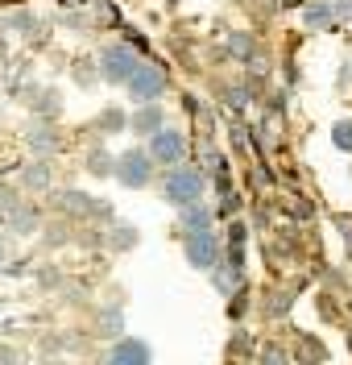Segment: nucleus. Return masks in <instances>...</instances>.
Listing matches in <instances>:
<instances>
[{
	"instance_id": "f257e3e1",
	"label": "nucleus",
	"mask_w": 352,
	"mask_h": 365,
	"mask_svg": "<svg viewBox=\"0 0 352 365\" xmlns=\"http://www.w3.org/2000/svg\"><path fill=\"white\" fill-rule=\"evenodd\" d=\"M203 191H208V182H203V175L195 166H174L162 182V200L174 207H187L195 200H203Z\"/></svg>"
},
{
	"instance_id": "f03ea898",
	"label": "nucleus",
	"mask_w": 352,
	"mask_h": 365,
	"mask_svg": "<svg viewBox=\"0 0 352 365\" xmlns=\"http://www.w3.org/2000/svg\"><path fill=\"white\" fill-rule=\"evenodd\" d=\"M137 67H141V58L129 46H104L100 50V79H108V83L129 88V79L137 75Z\"/></svg>"
},
{
	"instance_id": "7ed1b4c3",
	"label": "nucleus",
	"mask_w": 352,
	"mask_h": 365,
	"mask_svg": "<svg viewBox=\"0 0 352 365\" xmlns=\"http://www.w3.org/2000/svg\"><path fill=\"white\" fill-rule=\"evenodd\" d=\"M183 253H187V262L195 270H215L220 266V237L203 228V232H191L187 241H183Z\"/></svg>"
},
{
	"instance_id": "20e7f679",
	"label": "nucleus",
	"mask_w": 352,
	"mask_h": 365,
	"mask_svg": "<svg viewBox=\"0 0 352 365\" xmlns=\"http://www.w3.org/2000/svg\"><path fill=\"white\" fill-rule=\"evenodd\" d=\"M154 154L149 150H129V154H120L117 158V179L124 182V187H145L149 182V175H154Z\"/></svg>"
},
{
	"instance_id": "39448f33",
	"label": "nucleus",
	"mask_w": 352,
	"mask_h": 365,
	"mask_svg": "<svg viewBox=\"0 0 352 365\" xmlns=\"http://www.w3.org/2000/svg\"><path fill=\"white\" fill-rule=\"evenodd\" d=\"M166 91V71L154 67V63H141L137 75L129 79V96L137 100V104H149V100H158Z\"/></svg>"
},
{
	"instance_id": "423d86ee",
	"label": "nucleus",
	"mask_w": 352,
	"mask_h": 365,
	"mask_svg": "<svg viewBox=\"0 0 352 365\" xmlns=\"http://www.w3.org/2000/svg\"><path fill=\"white\" fill-rule=\"evenodd\" d=\"M149 154L162 162V166H178L183 154H187V137L178 133V129H158V133H149Z\"/></svg>"
},
{
	"instance_id": "0eeeda50",
	"label": "nucleus",
	"mask_w": 352,
	"mask_h": 365,
	"mask_svg": "<svg viewBox=\"0 0 352 365\" xmlns=\"http://www.w3.org/2000/svg\"><path fill=\"white\" fill-rule=\"evenodd\" d=\"M149 344L137 341V336H117V344H112V353H108V361L112 365H149Z\"/></svg>"
},
{
	"instance_id": "6e6552de",
	"label": "nucleus",
	"mask_w": 352,
	"mask_h": 365,
	"mask_svg": "<svg viewBox=\"0 0 352 365\" xmlns=\"http://www.w3.org/2000/svg\"><path fill=\"white\" fill-rule=\"evenodd\" d=\"M63 207L67 212H83V216H108V204H100L87 191H63Z\"/></svg>"
},
{
	"instance_id": "1a4fd4ad",
	"label": "nucleus",
	"mask_w": 352,
	"mask_h": 365,
	"mask_svg": "<svg viewBox=\"0 0 352 365\" xmlns=\"http://www.w3.org/2000/svg\"><path fill=\"white\" fill-rule=\"evenodd\" d=\"M303 21H306V29H319V34H324V29H331L340 17H336V4H331V0H315L303 13Z\"/></svg>"
},
{
	"instance_id": "9d476101",
	"label": "nucleus",
	"mask_w": 352,
	"mask_h": 365,
	"mask_svg": "<svg viewBox=\"0 0 352 365\" xmlns=\"http://www.w3.org/2000/svg\"><path fill=\"white\" fill-rule=\"evenodd\" d=\"M203 228H211V212L203 200H195V204L183 207V232L191 237V232H203Z\"/></svg>"
},
{
	"instance_id": "9b49d317",
	"label": "nucleus",
	"mask_w": 352,
	"mask_h": 365,
	"mask_svg": "<svg viewBox=\"0 0 352 365\" xmlns=\"http://www.w3.org/2000/svg\"><path fill=\"white\" fill-rule=\"evenodd\" d=\"M133 129H137V133H158V129H162V108H158L154 100L141 104L137 116H133Z\"/></svg>"
},
{
	"instance_id": "f8f14e48",
	"label": "nucleus",
	"mask_w": 352,
	"mask_h": 365,
	"mask_svg": "<svg viewBox=\"0 0 352 365\" xmlns=\"http://www.w3.org/2000/svg\"><path fill=\"white\" fill-rule=\"evenodd\" d=\"M228 54L249 63V58H253V38H249V34H228Z\"/></svg>"
},
{
	"instance_id": "ddd939ff",
	"label": "nucleus",
	"mask_w": 352,
	"mask_h": 365,
	"mask_svg": "<svg viewBox=\"0 0 352 365\" xmlns=\"http://www.w3.org/2000/svg\"><path fill=\"white\" fill-rule=\"evenodd\" d=\"M29 145H33L38 154H54V150H58V137L50 133V129H38V133L29 137Z\"/></svg>"
},
{
	"instance_id": "4468645a",
	"label": "nucleus",
	"mask_w": 352,
	"mask_h": 365,
	"mask_svg": "<svg viewBox=\"0 0 352 365\" xmlns=\"http://www.w3.org/2000/svg\"><path fill=\"white\" fill-rule=\"evenodd\" d=\"M331 145H336V150H348V154H352V120H340V125L331 129Z\"/></svg>"
},
{
	"instance_id": "2eb2a0df",
	"label": "nucleus",
	"mask_w": 352,
	"mask_h": 365,
	"mask_svg": "<svg viewBox=\"0 0 352 365\" xmlns=\"http://www.w3.org/2000/svg\"><path fill=\"white\" fill-rule=\"evenodd\" d=\"M25 182H29V187H46L50 182V166L46 162H33V166L25 170Z\"/></svg>"
},
{
	"instance_id": "dca6fc26",
	"label": "nucleus",
	"mask_w": 352,
	"mask_h": 365,
	"mask_svg": "<svg viewBox=\"0 0 352 365\" xmlns=\"http://www.w3.org/2000/svg\"><path fill=\"white\" fill-rule=\"evenodd\" d=\"M104 336H120V312H108L104 316Z\"/></svg>"
},
{
	"instance_id": "f3484780",
	"label": "nucleus",
	"mask_w": 352,
	"mask_h": 365,
	"mask_svg": "<svg viewBox=\"0 0 352 365\" xmlns=\"http://www.w3.org/2000/svg\"><path fill=\"white\" fill-rule=\"evenodd\" d=\"M100 125H104V129H124V116H120V113H112V108H108V113L100 116Z\"/></svg>"
},
{
	"instance_id": "a211bd4d",
	"label": "nucleus",
	"mask_w": 352,
	"mask_h": 365,
	"mask_svg": "<svg viewBox=\"0 0 352 365\" xmlns=\"http://www.w3.org/2000/svg\"><path fill=\"white\" fill-rule=\"evenodd\" d=\"M228 104H233V108H245V104H249V91L245 88H228Z\"/></svg>"
},
{
	"instance_id": "6ab92c4d",
	"label": "nucleus",
	"mask_w": 352,
	"mask_h": 365,
	"mask_svg": "<svg viewBox=\"0 0 352 365\" xmlns=\"http://www.w3.org/2000/svg\"><path fill=\"white\" fill-rule=\"evenodd\" d=\"M331 4H336V17L340 21H352V0H331Z\"/></svg>"
},
{
	"instance_id": "aec40b11",
	"label": "nucleus",
	"mask_w": 352,
	"mask_h": 365,
	"mask_svg": "<svg viewBox=\"0 0 352 365\" xmlns=\"http://www.w3.org/2000/svg\"><path fill=\"white\" fill-rule=\"evenodd\" d=\"M340 232H344V250L352 253V220L348 216H340Z\"/></svg>"
},
{
	"instance_id": "412c9836",
	"label": "nucleus",
	"mask_w": 352,
	"mask_h": 365,
	"mask_svg": "<svg viewBox=\"0 0 352 365\" xmlns=\"http://www.w3.org/2000/svg\"><path fill=\"white\" fill-rule=\"evenodd\" d=\"M120 237H112V245H120V250H124V245H133V228H117Z\"/></svg>"
},
{
	"instance_id": "4be33fe9",
	"label": "nucleus",
	"mask_w": 352,
	"mask_h": 365,
	"mask_svg": "<svg viewBox=\"0 0 352 365\" xmlns=\"http://www.w3.org/2000/svg\"><path fill=\"white\" fill-rule=\"evenodd\" d=\"M228 241H233V245H245V225H233V228H228Z\"/></svg>"
},
{
	"instance_id": "5701e85b",
	"label": "nucleus",
	"mask_w": 352,
	"mask_h": 365,
	"mask_svg": "<svg viewBox=\"0 0 352 365\" xmlns=\"http://www.w3.org/2000/svg\"><path fill=\"white\" fill-rule=\"evenodd\" d=\"M29 25H33V17H29V13H17V17H13V29H29Z\"/></svg>"
},
{
	"instance_id": "b1692460",
	"label": "nucleus",
	"mask_w": 352,
	"mask_h": 365,
	"mask_svg": "<svg viewBox=\"0 0 352 365\" xmlns=\"http://www.w3.org/2000/svg\"><path fill=\"white\" fill-rule=\"evenodd\" d=\"M278 4H286V9H290V4H303V0H278Z\"/></svg>"
},
{
	"instance_id": "393cba45",
	"label": "nucleus",
	"mask_w": 352,
	"mask_h": 365,
	"mask_svg": "<svg viewBox=\"0 0 352 365\" xmlns=\"http://www.w3.org/2000/svg\"><path fill=\"white\" fill-rule=\"evenodd\" d=\"M348 349H352V328H348Z\"/></svg>"
}]
</instances>
